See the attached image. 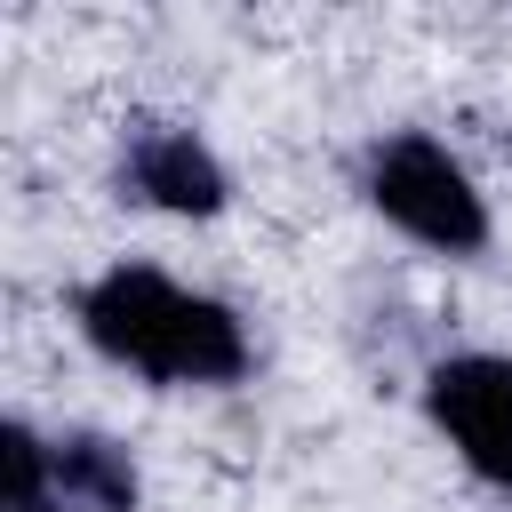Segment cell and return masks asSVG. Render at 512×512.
<instances>
[{"label": "cell", "mask_w": 512, "mask_h": 512, "mask_svg": "<svg viewBox=\"0 0 512 512\" xmlns=\"http://www.w3.org/2000/svg\"><path fill=\"white\" fill-rule=\"evenodd\" d=\"M80 328L104 360L152 376V384H232L248 368V336L216 296L176 288L152 264H112L80 288Z\"/></svg>", "instance_id": "cell-1"}, {"label": "cell", "mask_w": 512, "mask_h": 512, "mask_svg": "<svg viewBox=\"0 0 512 512\" xmlns=\"http://www.w3.org/2000/svg\"><path fill=\"white\" fill-rule=\"evenodd\" d=\"M368 200H376L408 240H424V248H440V256H472V248L488 240V208H480L472 176H464L432 136H392V144H376V160H368Z\"/></svg>", "instance_id": "cell-2"}, {"label": "cell", "mask_w": 512, "mask_h": 512, "mask_svg": "<svg viewBox=\"0 0 512 512\" xmlns=\"http://www.w3.org/2000/svg\"><path fill=\"white\" fill-rule=\"evenodd\" d=\"M424 408L448 432V448L512 496V360L504 352H456L424 376Z\"/></svg>", "instance_id": "cell-3"}, {"label": "cell", "mask_w": 512, "mask_h": 512, "mask_svg": "<svg viewBox=\"0 0 512 512\" xmlns=\"http://www.w3.org/2000/svg\"><path fill=\"white\" fill-rule=\"evenodd\" d=\"M128 184H136L152 208H176V216H216V208H224V168H216V152H208L200 136H184V128L136 136Z\"/></svg>", "instance_id": "cell-4"}, {"label": "cell", "mask_w": 512, "mask_h": 512, "mask_svg": "<svg viewBox=\"0 0 512 512\" xmlns=\"http://www.w3.org/2000/svg\"><path fill=\"white\" fill-rule=\"evenodd\" d=\"M48 456H56V496L72 512H136V464L104 432H64Z\"/></svg>", "instance_id": "cell-5"}]
</instances>
